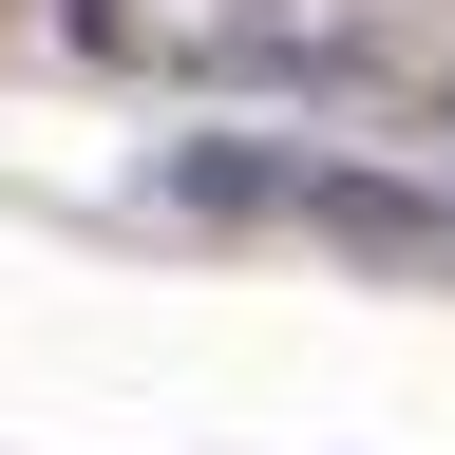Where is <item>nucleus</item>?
I'll return each instance as SVG.
<instances>
[{
    "label": "nucleus",
    "mask_w": 455,
    "mask_h": 455,
    "mask_svg": "<svg viewBox=\"0 0 455 455\" xmlns=\"http://www.w3.org/2000/svg\"><path fill=\"white\" fill-rule=\"evenodd\" d=\"M436 171H455V76H436Z\"/></svg>",
    "instance_id": "7ed1b4c3"
},
{
    "label": "nucleus",
    "mask_w": 455,
    "mask_h": 455,
    "mask_svg": "<svg viewBox=\"0 0 455 455\" xmlns=\"http://www.w3.org/2000/svg\"><path fill=\"white\" fill-rule=\"evenodd\" d=\"M171 209L323 228L341 266H418V284H455V190H418V171H341V152H171Z\"/></svg>",
    "instance_id": "f03ea898"
},
{
    "label": "nucleus",
    "mask_w": 455,
    "mask_h": 455,
    "mask_svg": "<svg viewBox=\"0 0 455 455\" xmlns=\"http://www.w3.org/2000/svg\"><path fill=\"white\" fill-rule=\"evenodd\" d=\"M57 38L133 95H379L361 0H57Z\"/></svg>",
    "instance_id": "f257e3e1"
}]
</instances>
